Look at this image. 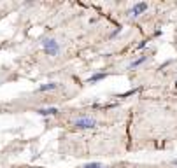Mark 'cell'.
Instances as JSON below:
<instances>
[{
    "label": "cell",
    "instance_id": "7a4b0ae2",
    "mask_svg": "<svg viewBox=\"0 0 177 168\" xmlns=\"http://www.w3.org/2000/svg\"><path fill=\"white\" fill-rule=\"evenodd\" d=\"M42 47L46 51V54H49V56H56L60 53V44L54 39H46L42 42Z\"/></svg>",
    "mask_w": 177,
    "mask_h": 168
},
{
    "label": "cell",
    "instance_id": "6da1fadb",
    "mask_svg": "<svg viewBox=\"0 0 177 168\" xmlns=\"http://www.w3.org/2000/svg\"><path fill=\"white\" fill-rule=\"evenodd\" d=\"M97 126V119H93V117H88V116H82V117H77L74 121V128L77 130H91Z\"/></svg>",
    "mask_w": 177,
    "mask_h": 168
},
{
    "label": "cell",
    "instance_id": "52a82bcc",
    "mask_svg": "<svg viewBox=\"0 0 177 168\" xmlns=\"http://www.w3.org/2000/svg\"><path fill=\"white\" fill-rule=\"evenodd\" d=\"M145 58H147V56H140L139 60H135V61H132V63H130L128 68H135V67H139L140 63H144V61H145Z\"/></svg>",
    "mask_w": 177,
    "mask_h": 168
},
{
    "label": "cell",
    "instance_id": "ba28073f",
    "mask_svg": "<svg viewBox=\"0 0 177 168\" xmlns=\"http://www.w3.org/2000/svg\"><path fill=\"white\" fill-rule=\"evenodd\" d=\"M82 168H102V165H100V163H88V165H84Z\"/></svg>",
    "mask_w": 177,
    "mask_h": 168
},
{
    "label": "cell",
    "instance_id": "5b68a950",
    "mask_svg": "<svg viewBox=\"0 0 177 168\" xmlns=\"http://www.w3.org/2000/svg\"><path fill=\"white\" fill-rule=\"evenodd\" d=\"M37 112L40 116H53L58 112V109H54V107H46V109H37Z\"/></svg>",
    "mask_w": 177,
    "mask_h": 168
},
{
    "label": "cell",
    "instance_id": "277c9868",
    "mask_svg": "<svg viewBox=\"0 0 177 168\" xmlns=\"http://www.w3.org/2000/svg\"><path fill=\"white\" fill-rule=\"evenodd\" d=\"M58 88V82H48V84H42V86L39 88L37 91L39 93H44V91H53V89H56Z\"/></svg>",
    "mask_w": 177,
    "mask_h": 168
},
{
    "label": "cell",
    "instance_id": "3957f363",
    "mask_svg": "<svg viewBox=\"0 0 177 168\" xmlns=\"http://www.w3.org/2000/svg\"><path fill=\"white\" fill-rule=\"evenodd\" d=\"M144 11H147V4H144V2H140V4H135L133 7H132V11H130V16H133V18H137V16H140Z\"/></svg>",
    "mask_w": 177,
    "mask_h": 168
},
{
    "label": "cell",
    "instance_id": "8992f818",
    "mask_svg": "<svg viewBox=\"0 0 177 168\" xmlns=\"http://www.w3.org/2000/svg\"><path fill=\"white\" fill-rule=\"evenodd\" d=\"M102 79H105V72H100V74H95V76H91L90 79H88V82H98V81H102Z\"/></svg>",
    "mask_w": 177,
    "mask_h": 168
}]
</instances>
